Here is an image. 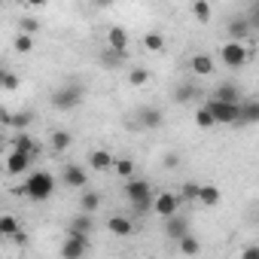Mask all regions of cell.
Returning <instances> with one entry per match:
<instances>
[{"label":"cell","instance_id":"6da1fadb","mask_svg":"<svg viewBox=\"0 0 259 259\" xmlns=\"http://www.w3.org/2000/svg\"><path fill=\"white\" fill-rule=\"evenodd\" d=\"M55 192V177L49 171H31L22 183V195L31 201H46Z\"/></svg>","mask_w":259,"mask_h":259},{"label":"cell","instance_id":"7a4b0ae2","mask_svg":"<svg viewBox=\"0 0 259 259\" xmlns=\"http://www.w3.org/2000/svg\"><path fill=\"white\" fill-rule=\"evenodd\" d=\"M125 195H128V201H132V207L138 210V213H147V210H153V186L147 183V180H138V177H128L125 180Z\"/></svg>","mask_w":259,"mask_h":259},{"label":"cell","instance_id":"3957f363","mask_svg":"<svg viewBox=\"0 0 259 259\" xmlns=\"http://www.w3.org/2000/svg\"><path fill=\"white\" fill-rule=\"evenodd\" d=\"M220 61H223L226 67L238 70V67H244V64L250 61V52H247V46H244L241 40H226V43L220 46Z\"/></svg>","mask_w":259,"mask_h":259},{"label":"cell","instance_id":"277c9868","mask_svg":"<svg viewBox=\"0 0 259 259\" xmlns=\"http://www.w3.org/2000/svg\"><path fill=\"white\" fill-rule=\"evenodd\" d=\"M217 125H238V116H241V101H220V98H210L207 101Z\"/></svg>","mask_w":259,"mask_h":259},{"label":"cell","instance_id":"5b68a950","mask_svg":"<svg viewBox=\"0 0 259 259\" xmlns=\"http://www.w3.org/2000/svg\"><path fill=\"white\" fill-rule=\"evenodd\" d=\"M82 104V85H61L52 92V107L55 110H73Z\"/></svg>","mask_w":259,"mask_h":259},{"label":"cell","instance_id":"8992f818","mask_svg":"<svg viewBox=\"0 0 259 259\" xmlns=\"http://www.w3.org/2000/svg\"><path fill=\"white\" fill-rule=\"evenodd\" d=\"M85 253H89V235L67 229V241L61 244V256H64V259H79V256H85Z\"/></svg>","mask_w":259,"mask_h":259},{"label":"cell","instance_id":"52a82bcc","mask_svg":"<svg viewBox=\"0 0 259 259\" xmlns=\"http://www.w3.org/2000/svg\"><path fill=\"white\" fill-rule=\"evenodd\" d=\"M31 153H22V150H10V156H7V174L10 177H22L28 168H31Z\"/></svg>","mask_w":259,"mask_h":259},{"label":"cell","instance_id":"ba28073f","mask_svg":"<svg viewBox=\"0 0 259 259\" xmlns=\"http://www.w3.org/2000/svg\"><path fill=\"white\" fill-rule=\"evenodd\" d=\"M165 235L171 238V241H180V238H186L189 235V220L177 210V213H171V217H165Z\"/></svg>","mask_w":259,"mask_h":259},{"label":"cell","instance_id":"9c48e42d","mask_svg":"<svg viewBox=\"0 0 259 259\" xmlns=\"http://www.w3.org/2000/svg\"><path fill=\"white\" fill-rule=\"evenodd\" d=\"M177 207H180V198H177L174 192H159V195L153 198V213H159L162 220L171 217V213H177Z\"/></svg>","mask_w":259,"mask_h":259},{"label":"cell","instance_id":"30bf717a","mask_svg":"<svg viewBox=\"0 0 259 259\" xmlns=\"http://www.w3.org/2000/svg\"><path fill=\"white\" fill-rule=\"evenodd\" d=\"M61 183L70 186V189H82V186L89 183V174H85V168H79V165H67L64 174H61Z\"/></svg>","mask_w":259,"mask_h":259},{"label":"cell","instance_id":"8fae6325","mask_svg":"<svg viewBox=\"0 0 259 259\" xmlns=\"http://www.w3.org/2000/svg\"><path fill=\"white\" fill-rule=\"evenodd\" d=\"M107 232H110V235H119V238H125V235H132V232H135V226H132V220H128V217H122V213H113V217L107 220Z\"/></svg>","mask_w":259,"mask_h":259},{"label":"cell","instance_id":"7c38bea8","mask_svg":"<svg viewBox=\"0 0 259 259\" xmlns=\"http://www.w3.org/2000/svg\"><path fill=\"white\" fill-rule=\"evenodd\" d=\"M250 31H253V22L244 19V16H238V19L229 22V37H232V40H247Z\"/></svg>","mask_w":259,"mask_h":259},{"label":"cell","instance_id":"4fadbf2b","mask_svg":"<svg viewBox=\"0 0 259 259\" xmlns=\"http://www.w3.org/2000/svg\"><path fill=\"white\" fill-rule=\"evenodd\" d=\"M189 67H192L195 76H210V73H213V58L204 55V52H198V55L189 58Z\"/></svg>","mask_w":259,"mask_h":259},{"label":"cell","instance_id":"5bb4252c","mask_svg":"<svg viewBox=\"0 0 259 259\" xmlns=\"http://www.w3.org/2000/svg\"><path fill=\"white\" fill-rule=\"evenodd\" d=\"M259 122V101H241V116H238V125H256Z\"/></svg>","mask_w":259,"mask_h":259},{"label":"cell","instance_id":"9a60e30c","mask_svg":"<svg viewBox=\"0 0 259 259\" xmlns=\"http://www.w3.org/2000/svg\"><path fill=\"white\" fill-rule=\"evenodd\" d=\"M138 125H141V128H150V132H153V128L162 125V113H159L156 107H144V110H138Z\"/></svg>","mask_w":259,"mask_h":259},{"label":"cell","instance_id":"2e32d148","mask_svg":"<svg viewBox=\"0 0 259 259\" xmlns=\"http://www.w3.org/2000/svg\"><path fill=\"white\" fill-rule=\"evenodd\" d=\"M220 186H213V183H201V192H198V204L201 207H217L220 204Z\"/></svg>","mask_w":259,"mask_h":259},{"label":"cell","instance_id":"e0dca14e","mask_svg":"<svg viewBox=\"0 0 259 259\" xmlns=\"http://www.w3.org/2000/svg\"><path fill=\"white\" fill-rule=\"evenodd\" d=\"M89 165H92L95 171H110V168L116 165V159H113L107 150H95V153L89 156Z\"/></svg>","mask_w":259,"mask_h":259},{"label":"cell","instance_id":"ac0fdd59","mask_svg":"<svg viewBox=\"0 0 259 259\" xmlns=\"http://www.w3.org/2000/svg\"><path fill=\"white\" fill-rule=\"evenodd\" d=\"M107 46H113V49H122V52H125V46H128V31H125V28H119V25H113V28L107 31Z\"/></svg>","mask_w":259,"mask_h":259},{"label":"cell","instance_id":"d6986e66","mask_svg":"<svg viewBox=\"0 0 259 259\" xmlns=\"http://www.w3.org/2000/svg\"><path fill=\"white\" fill-rule=\"evenodd\" d=\"M70 144H73V135H70V132H52V138H49V147H52L55 153H67Z\"/></svg>","mask_w":259,"mask_h":259},{"label":"cell","instance_id":"ffe728a7","mask_svg":"<svg viewBox=\"0 0 259 259\" xmlns=\"http://www.w3.org/2000/svg\"><path fill=\"white\" fill-rule=\"evenodd\" d=\"M22 229H19V220L13 217V213H4L0 217V235L4 238H13V235H19Z\"/></svg>","mask_w":259,"mask_h":259},{"label":"cell","instance_id":"44dd1931","mask_svg":"<svg viewBox=\"0 0 259 259\" xmlns=\"http://www.w3.org/2000/svg\"><path fill=\"white\" fill-rule=\"evenodd\" d=\"M13 150H22V153H37V147H34V138L28 135V132H19L16 138H13Z\"/></svg>","mask_w":259,"mask_h":259},{"label":"cell","instance_id":"7402d4cb","mask_svg":"<svg viewBox=\"0 0 259 259\" xmlns=\"http://www.w3.org/2000/svg\"><path fill=\"white\" fill-rule=\"evenodd\" d=\"M92 226H95V223H92V213H89V210H82V213H76V217L70 220V232H85V235H89Z\"/></svg>","mask_w":259,"mask_h":259},{"label":"cell","instance_id":"603a6c76","mask_svg":"<svg viewBox=\"0 0 259 259\" xmlns=\"http://www.w3.org/2000/svg\"><path fill=\"white\" fill-rule=\"evenodd\" d=\"M101 207V192H95V189H89V192H82V201H79V210H89V213H95Z\"/></svg>","mask_w":259,"mask_h":259},{"label":"cell","instance_id":"cb8c5ba5","mask_svg":"<svg viewBox=\"0 0 259 259\" xmlns=\"http://www.w3.org/2000/svg\"><path fill=\"white\" fill-rule=\"evenodd\" d=\"M144 49H150V52H162V49H165V37H162L159 31L144 34Z\"/></svg>","mask_w":259,"mask_h":259},{"label":"cell","instance_id":"d4e9b609","mask_svg":"<svg viewBox=\"0 0 259 259\" xmlns=\"http://www.w3.org/2000/svg\"><path fill=\"white\" fill-rule=\"evenodd\" d=\"M195 125H198V128H213V125H217V119H213V113H210L207 104L195 110Z\"/></svg>","mask_w":259,"mask_h":259},{"label":"cell","instance_id":"484cf974","mask_svg":"<svg viewBox=\"0 0 259 259\" xmlns=\"http://www.w3.org/2000/svg\"><path fill=\"white\" fill-rule=\"evenodd\" d=\"M192 16H195L201 25H207V22H210V4H207V0H192Z\"/></svg>","mask_w":259,"mask_h":259},{"label":"cell","instance_id":"4316f807","mask_svg":"<svg viewBox=\"0 0 259 259\" xmlns=\"http://www.w3.org/2000/svg\"><path fill=\"white\" fill-rule=\"evenodd\" d=\"M213 98H220V101H241V98H238V89H235L232 82L217 85V89H213Z\"/></svg>","mask_w":259,"mask_h":259},{"label":"cell","instance_id":"83f0119b","mask_svg":"<svg viewBox=\"0 0 259 259\" xmlns=\"http://www.w3.org/2000/svg\"><path fill=\"white\" fill-rule=\"evenodd\" d=\"M122 61H125V52H122V49L107 46V52H104V67H119Z\"/></svg>","mask_w":259,"mask_h":259},{"label":"cell","instance_id":"f1b7e54d","mask_svg":"<svg viewBox=\"0 0 259 259\" xmlns=\"http://www.w3.org/2000/svg\"><path fill=\"white\" fill-rule=\"evenodd\" d=\"M128 82H132L135 89H138V85H147V82H150V70H147V67H132V73H128Z\"/></svg>","mask_w":259,"mask_h":259},{"label":"cell","instance_id":"f546056e","mask_svg":"<svg viewBox=\"0 0 259 259\" xmlns=\"http://www.w3.org/2000/svg\"><path fill=\"white\" fill-rule=\"evenodd\" d=\"M113 171L122 177V180H128V177H132L135 174V162L132 159H116V165H113Z\"/></svg>","mask_w":259,"mask_h":259},{"label":"cell","instance_id":"4dcf8cb0","mask_svg":"<svg viewBox=\"0 0 259 259\" xmlns=\"http://www.w3.org/2000/svg\"><path fill=\"white\" fill-rule=\"evenodd\" d=\"M180 253H186V256H192V253H201V244H198V238H195V235H186V238H180Z\"/></svg>","mask_w":259,"mask_h":259},{"label":"cell","instance_id":"1f68e13d","mask_svg":"<svg viewBox=\"0 0 259 259\" xmlns=\"http://www.w3.org/2000/svg\"><path fill=\"white\" fill-rule=\"evenodd\" d=\"M31 49H34V34H25L22 31L16 37V52H31Z\"/></svg>","mask_w":259,"mask_h":259},{"label":"cell","instance_id":"d6a6232c","mask_svg":"<svg viewBox=\"0 0 259 259\" xmlns=\"http://www.w3.org/2000/svg\"><path fill=\"white\" fill-rule=\"evenodd\" d=\"M0 85H4L7 92H16L19 89V76L13 70H4V73H0Z\"/></svg>","mask_w":259,"mask_h":259},{"label":"cell","instance_id":"836d02e7","mask_svg":"<svg viewBox=\"0 0 259 259\" xmlns=\"http://www.w3.org/2000/svg\"><path fill=\"white\" fill-rule=\"evenodd\" d=\"M31 122H34V113H28V110H25V113H16V116H13V128H19V132H25V128H28Z\"/></svg>","mask_w":259,"mask_h":259},{"label":"cell","instance_id":"e575fe53","mask_svg":"<svg viewBox=\"0 0 259 259\" xmlns=\"http://www.w3.org/2000/svg\"><path fill=\"white\" fill-rule=\"evenodd\" d=\"M198 192H201V183H183V198L186 201H198Z\"/></svg>","mask_w":259,"mask_h":259},{"label":"cell","instance_id":"d590c367","mask_svg":"<svg viewBox=\"0 0 259 259\" xmlns=\"http://www.w3.org/2000/svg\"><path fill=\"white\" fill-rule=\"evenodd\" d=\"M22 31H25V34H34V31H37V22H34V19H22Z\"/></svg>","mask_w":259,"mask_h":259},{"label":"cell","instance_id":"8d00e7d4","mask_svg":"<svg viewBox=\"0 0 259 259\" xmlns=\"http://www.w3.org/2000/svg\"><path fill=\"white\" fill-rule=\"evenodd\" d=\"M192 98V85H180V92H177V101H189Z\"/></svg>","mask_w":259,"mask_h":259},{"label":"cell","instance_id":"74e56055","mask_svg":"<svg viewBox=\"0 0 259 259\" xmlns=\"http://www.w3.org/2000/svg\"><path fill=\"white\" fill-rule=\"evenodd\" d=\"M241 256H244V259H259V247H244Z\"/></svg>","mask_w":259,"mask_h":259},{"label":"cell","instance_id":"f35d334b","mask_svg":"<svg viewBox=\"0 0 259 259\" xmlns=\"http://www.w3.org/2000/svg\"><path fill=\"white\" fill-rule=\"evenodd\" d=\"M0 122H4L7 128H13V113L10 110H0Z\"/></svg>","mask_w":259,"mask_h":259},{"label":"cell","instance_id":"ab89813d","mask_svg":"<svg viewBox=\"0 0 259 259\" xmlns=\"http://www.w3.org/2000/svg\"><path fill=\"white\" fill-rule=\"evenodd\" d=\"M22 4H25V7H31V10H40V7H46V4H49V0H22Z\"/></svg>","mask_w":259,"mask_h":259},{"label":"cell","instance_id":"60d3db41","mask_svg":"<svg viewBox=\"0 0 259 259\" xmlns=\"http://www.w3.org/2000/svg\"><path fill=\"white\" fill-rule=\"evenodd\" d=\"M250 22H253V28H256V31H259V7H256V10H253V16H250Z\"/></svg>","mask_w":259,"mask_h":259},{"label":"cell","instance_id":"b9f144b4","mask_svg":"<svg viewBox=\"0 0 259 259\" xmlns=\"http://www.w3.org/2000/svg\"><path fill=\"white\" fill-rule=\"evenodd\" d=\"M113 4H116V0H95V7H101V10L104 7H113Z\"/></svg>","mask_w":259,"mask_h":259},{"label":"cell","instance_id":"7bdbcfd3","mask_svg":"<svg viewBox=\"0 0 259 259\" xmlns=\"http://www.w3.org/2000/svg\"><path fill=\"white\" fill-rule=\"evenodd\" d=\"M7 4H13V0H7Z\"/></svg>","mask_w":259,"mask_h":259}]
</instances>
